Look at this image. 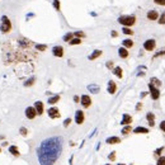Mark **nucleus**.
Listing matches in <instances>:
<instances>
[{
	"label": "nucleus",
	"instance_id": "f257e3e1",
	"mask_svg": "<svg viewBox=\"0 0 165 165\" xmlns=\"http://www.w3.org/2000/svg\"><path fill=\"white\" fill-rule=\"evenodd\" d=\"M62 151V137L55 136L46 138L41 142L37 149L39 165H53Z\"/></svg>",
	"mask_w": 165,
	"mask_h": 165
},
{
	"label": "nucleus",
	"instance_id": "f03ea898",
	"mask_svg": "<svg viewBox=\"0 0 165 165\" xmlns=\"http://www.w3.org/2000/svg\"><path fill=\"white\" fill-rule=\"evenodd\" d=\"M118 22L125 27H131L136 22V17L135 15H122L118 18Z\"/></svg>",
	"mask_w": 165,
	"mask_h": 165
},
{
	"label": "nucleus",
	"instance_id": "7ed1b4c3",
	"mask_svg": "<svg viewBox=\"0 0 165 165\" xmlns=\"http://www.w3.org/2000/svg\"><path fill=\"white\" fill-rule=\"evenodd\" d=\"M12 29V23H10V20L7 15H3L2 17V24H0V31H2L3 33H8L10 32Z\"/></svg>",
	"mask_w": 165,
	"mask_h": 165
},
{
	"label": "nucleus",
	"instance_id": "20e7f679",
	"mask_svg": "<svg viewBox=\"0 0 165 165\" xmlns=\"http://www.w3.org/2000/svg\"><path fill=\"white\" fill-rule=\"evenodd\" d=\"M155 46H156L155 39H147V41H145V43H143V48L146 51H154Z\"/></svg>",
	"mask_w": 165,
	"mask_h": 165
},
{
	"label": "nucleus",
	"instance_id": "39448f33",
	"mask_svg": "<svg viewBox=\"0 0 165 165\" xmlns=\"http://www.w3.org/2000/svg\"><path fill=\"white\" fill-rule=\"evenodd\" d=\"M149 88H150V94H151V98L152 99H159V97H160V92H159V89L156 88V87H154L151 82L149 84Z\"/></svg>",
	"mask_w": 165,
	"mask_h": 165
},
{
	"label": "nucleus",
	"instance_id": "423d86ee",
	"mask_svg": "<svg viewBox=\"0 0 165 165\" xmlns=\"http://www.w3.org/2000/svg\"><path fill=\"white\" fill-rule=\"evenodd\" d=\"M80 102H81V104H82V107H84V108H88V107H90V104H92V99H90V97L87 95V94L81 95Z\"/></svg>",
	"mask_w": 165,
	"mask_h": 165
},
{
	"label": "nucleus",
	"instance_id": "0eeeda50",
	"mask_svg": "<svg viewBox=\"0 0 165 165\" xmlns=\"http://www.w3.org/2000/svg\"><path fill=\"white\" fill-rule=\"evenodd\" d=\"M47 113H48V117H50V118H60V116H61V114H60V111H58L56 107L50 108Z\"/></svg>",
	"mask_w": 165,
	"mask_h": 165
},
{
	"label": "nucleus",
	"instance_id": "6e6552de",
	"mask_svg": "<svg viewBox=\"0 0 165 165\" xmlns=\"http://www.w3.org/2000/svg\"><path fill=\"white\" fill-rule=\"evenodd\" d=\"M36 116H37V112H36L34 107H28V108L26 109V117H27V118L33 119Z\"/></svg>",
	"mask_w": 165,
	"mask_h": 165
},
{
	"label": "nucleus",
	"instance_id": "1a4fd4ad",
	"mask_svg": "<svg viewBox=\"0 0 165 165\" xmlns=\"http://www.w3.org/2000/svg\"><path fill=\"white\" fill-rule=\"evenodd\" d=\"M52 53H53V56H56V57H62V56H64V48L61 47V46H55V47L52 48Z\"/></svg>",
	"mask_w": 165,
	"mask_h": 165
},
{
	"label": "nucleus",
	"instance_id": "9d476101",
	"mask_svg": "<svg viewBox=\"0 0 165 165\" xmlns=\"http://www.w3.org/2000/svg\"><path fill=\"white\" fill-rule=\"evenodd\" d=\"M75 122L77 125H81L82 122H84V112L82 111H76L75 113Z\"/></svg>",
	"mask_w": 165,
	"mask_h": 165
},
{
	"label": "nucleus",
	"instance_id": "9b49d317",
	"mask_svg": "<svg viewBox=\"0 0 165 165\" xmlns=\"http://www.w3.org/2000/svg\"><path fill=\"white\" fill-rule=\"evenodd\" d=\"M34 109H36V112H37V114H42L43 113V103L42 102H36V104H34Z\"/></svg>",
	"mask_w": 165,
	"mask_h": 165
},
{
	"label": "nucleus",
	"instance_id": "f8f14e48",
	"mask_svg": "<svg viewBox=\"0 0 165 165\" xmlns=\"http://www.w3.org/2000/svg\"><path fill=\"white\" fill-rule=\"evenodd\" d=\"M131 122H132V117H131L130 114H123L122 121H121V125L127 126V125H131Z\"/></svg>",
	"mask_w": 165,
	"mask_h": 165
},
{
	"label": "nucleus",
	"instance_id": "ddd939ff",
	"mask_svg": "<svg viewBox=\"0 0 165 165\" xmlns=\"http://www.w3.org/2000/svg\"><path fill=\"white\" fill-rule=\"evenodd\" d=\"M19 45L22 46V47H26V48H28V47H31L33 43L31 42L29 39H26V38H19Z\"/></svg>",
	"mask_w": 165,
	"mask_h": 165
},
{
	"label": "nucleus",
	"instance_id": "4468645a",
	"mask_svg": "<svg viewBox=\"0 0 165 165\" xmlns=\"http://www.w3.org/2000/svg\"><path fill=\"white\" fill-rule=\"evenodd\" d=\"M116 92H117V85H116L114 81L111 80V81L108 82V93H109V94H114Z\"/></svg>",
	"mask_w": 165,
	"mask_h": 165
},
{
	"label": "nucleus",
	"instance_id": "2eb2a0df",
	"mask_svg": "<svg viewBox=\"0 0 165 165\" xmlns=\"http://www.w3.org/2000/svg\"><path fill=\"white\" fill-rule=\"evenodd\" d=\"M106 142L109 143V145H114V143H119L121 142V138L117 137V136H112V137H108Z\"/></svg>",
	"mask_w": 165,
	"mask_h": 165
},
{
	"label": "nucleus",
	"instance_id": "dca6fc26",
	"mask_svg": "<svg viewBox=\"0 0 165 165\" xmlns=\"http://www.w3.org/2000/svg\"><path fill=\"white\" fill-rule=\"evenodd\" d=\"M159 18V13L156 12V10H150L149 13H147V19H150V20H156Z\"/></svg>",
	"mask_w": 165,
	"mask_h": 165
},
{
	"label": "nucleus",
	"instance_id": "f3484780",
	"mask_svg": "<svg viewBox=\"0 0 165 165\" xmlns=\"http://www.w3.org/2000/svg\"><path fill=\"white\" fill-rule=\"evenodd\" d=\"M118 55H119V57H122V58L128 57V51H127V48H126V47H121V48L118 50Z\"/></svg>",
	"mask_w": 165,
	"mask_h": 165
},
{
	"label": "nucleus",
	"instance_id": "a211bd4d",
	"mask_svg": "<svg viewBox=\"0 0 165 165\" xmlns=\"http://www.w3.org/2000/svg\"><path fill=\"white\" fill-rule=\"evenodd\" d=\"M9 152H10V154H12L13 156H17V157H18V156L20 155V152H19V149H18L17 146H14V145L9 147Z\"/></svg>",
	"mask_w": 165,
	"mask_h": 165
},
{
	"label": "nucleus",
	"instance_id": "6ab92c4d",
	"mask_svg": "<svg viewBox=\"0 0 165 165\" xmlns=\"http://www.w3.org/2000/svg\"><path fill=\"white\" fill-rule=\"evenodd\" d=\"M88 90L92 92L93 94H97V93L99 92V87L95 85V84H90V85H88Z\"/></svg>",
	"mask_w": 165,
	"mask_h": 165
},
{
	"label": "nucleus",
	"instance_id": "aec40b11",
	"mask_svg": "<svg viewBox=\"0 0 165 165\" xmlns=\"http://www.w3.org/2000/svg\"><path fill=\"white\" fill-rule=\"evenodd\" d=\"M100 55H102V51H100V50H95V51H94V52H93V53L89 56V60H92V61H93V60L98 58Z\"/></svg>",
	"mask_w": 165,
	"mask_h": 165
},
{
	"label": "nucleus",
	"instance_id": "412c9836",
	"mask_svg": "<svg viewBox=\"0 0 165 165\" xmlns=\"http://www.w3.org/2000/svg\"><path fill=\"white\" fill-rule=\"evenodd\" d=\"M146 118H147V121H149V125L152 127L154 125H155V123H154V119H155V116L152 114V113H147L146 114Z\"/></svg>",
	"mask_w": 165,
	"mask_h": 165
},
{
	"label": "nucleus",
	"instance_id": "4be33fe9",
	"mask_svg": "<svg viewBox=\"0 0 165 165\" xmlns=\"http://www.w3.org/2000/svg\"><path fill=\"white\" fill-rule=\"evenodd\" d=\"M133 132L135 133H149V130L145 128V127H136L133 130Z\"/></svg>",
	"mask_w": 165,
	"mask_h": 165
},
{
	"label": "nucleus",
	"instance_id": "5701e85b",
	"mask_svg": "<svg viewBox=\"0 0 165 165\" xmlns=\"http://www.w3.org/2000/svg\"><path fill=\"white\" fill-rule=\"evenodd\" d=\"M113 74H114L117 77H119V79L123 76V74H122V69H121L119 66H117V67H114V69H113Z\"/></svg>",
	"mask_w": 165,
	"mask_h": 165
},
{
	"label": "nucleus",
	"instance_id": "b1692460",
	"mask_svg": "<svg viewBox=\"0 0 165 165\" xmlns=\"http://www.w3.org/2000/svg\"><path fill=\"white\" fill-rule=\"evenodd\" d=\"M133 46V42L131 39H125L123 41V47H126V48H131Z\"/></svg>",
	"mask_w": 165,
	"mask_h": 165
},
{
	"label": "nucleus",
	"instance_id": "393cba45",
	"mask_svg": "<svg viewBox=\"0 0 165 165\" xmlns=\"http://www.w3.org/2000/svg\"><path fill=\"white\" fill-rule=\"evenodd\" d=\"M58 100H60V95H55V97H51L48 99V103H50V104H56Z\"/></svg>",
	"mask_w": 165,
	"mask_h": 165
},
{
	"label": "nucleus",
	"instance_id": "a878e982",
	"mask_svg": "<svg viewBox=\"0 0 165 165\" xmlns=\"http://www.w3.org/2000/svg\"><path fill=\"white\" fill-rule=\"evenodd\" d=\"M151 84L154 85V87H156V88H159L160 85H161V81L157 79V77H152L151 79Z\"/></svg>",
	"mask_w": 165,
	"mask_h": 165
},
{
	"label": "nucleus",
	"instance_id": "bb28decb",
	"mask_svg": "<svg viewBox=\"0 0 165 165\" xmlns=\"http://www.w3.org/2000/svg\"><path fill=\"white\" fill-rule=\"evenodd\" d=\"M34 81H36V79H34V77H31V79H28V80L24 82V87H32V85L34 84Z\"/></svg>",
	"mask_w": 165,
	"mask_h": 165
},
{
	"label": "nucleus",
	"instance_id": "cd10ccee",
	"mask_svg": "<svg viewBox=\"0 0 165 165\" xmlns=\"http://www.w3.org/2000/svg\"><path fill=\"white\" fill-rule=\"evenodd\" d=\"M72 37H74L72 33H66V34L64 36V41H65V42H70V41L72 39Z\"/></svg>",
	"mask_w": 165,
	"mask_h": 165
},
{
	"label": "nucleus",
	"instance_id": "c85d7f7f",
	"mask_svg": "<svg viewBox=\"0 0 165 165\" xmlns=\"http://www.w3.org/2000/svg\"><path fill=\"white\" fill-rule=\"evenodd\" d=\"M36 50L42 52V51H46V50H47V46H46V45H36Z\"/></svg>",
	"mask_w": 165,
	"mask_h": 165
},
{
	"label": "nucleus",
	"instance_id": "c756f323",
	"mask_svg": "<svg viewBox=\"0 0 165 165\" xmlns=\"http://www.w3.org/2000/svg\"><path fill=\"white\" fill-rule=\"evenodd\" d=\"M69 43H70V45H80V43H81V39L76 37V38H72Z\"/></svg>",
	"mask_w": 165,
	"mask_h": 165
},
{
	"label": "nucleus",
	"instance_id": "7c9ffc66",
	"mask_svg": "<svg viewBox=\"0 0 165 165\" xmlns=\"http://www.w3.org/2000/svg\"><path fill=\"white\" fill-rule=\"evenodd\" d=\"M131 132V126L130 125H127L126 127H123V130H122V133L123 135H127V133H130Z\"/></svg>",
	"mask_w": 165,
	"mask_h": 165
},
{
	"label": "nucleus",
	"instance_id": "2f4dec72",
	"mask_svg": "<svg viewBox=\"0 0 165 165\" xmlns=\"http://www.w3.org/2000/svg\"><path fill=\"white\" fill-rule=\"evenodd\" d=\"M164 55H165V47H164L162 50H160L157 53H155V55H154V58H157V57H160V56H164Z\"/></svg>",
	"mask_w": 165,
	"mask_h": 165
},
{
	"label": "nucleus",
	"instance_id": "473e14b6",
	"mask_svg": "<svg viewBox=\"0 0 165 165\" xmlns=\"http://www.w3.org/2000/svg\"><path fill=\"white\" fill-rule=\"evenodd\" d=\"M122 31H123V33H125V34H133V31L131 28H128V27H125Z\"/></svg>",
	"mask_w": 165,
	"mask_h": 165
},
{
	"label": "nucleus",
	"instance_id": "72a5a7b5",
	"mask_svg": "<svg viewBox=\"0 0 165 165\" xmlns=\"http://www.w3.org/2000/svg\"><path fill=\"white\" fill-rule=\"evenodd\" d=\"M156 165H165V156H160L157 162H156Z\"/></svg>",
	"mask_w": 165,
	"mask_h": 165
},
{
	"label": "nucleus",
	"instance_id": "f704fd0d",
	"mask_svg": "<svg viewBox=\"0 0 165 165\" xmlns=\"http://www.w3.org/2000/svg\"><path fill=\"white\" fill-rule=\"evenodd\" d=\"M159 23H160V24H165V12L160 15V18H159Z\"/></svg>",
	"mask_w": 165,
	"mask_h": 165
},
{
	"label": "nucleus",
	"instance_id": "c9c22d12",
	"mask_svg": "<svg viewBox=\"0 0 165 165\" xmlns=\"http://www.w3.org/2000/svg\"><path fill=\"white\" fill-rule=\"evenodd\" d=\"M53 7L56 10H60V0H53Z\"/></svg>",
	"mask_w": 165,
	"mask_h": 165
},
{
	"label": "nucleus",
	"instance_id": "e433bc0d",
	"mask_svg": "<svg viewBox=\"0 0 165 165\" xmlns=\"http://www.w3.org/2000/svg\"><path fill=\"white\" fill-rule=\"evenodd\" d=\"M19 132H20V135L22 136H27V128H24V127H20V130H19Z\"/></svg>",
	"mask_w": 165,
	"mask_h": 165
},
{
	"label": "nucleus",
	"instance_id": "4c0bfd02",
	"mask_svg": "<svg viewBox=\"0 0 165 165\" xmlns=\"http://www.w3.org/2000/svg\"><path fill=\"white\" fill-rule=\"evenodd\" d=\"M74 36H75V37H77V38H81V37H84L85 34L82 33V32H75V33H74Z\"/></svg>",
	"mask_w": 165,
	"mask_h": 165
},
{
	"label": "nucleus",
	"instance_id": "58836bf2",
	"mask_svg": "<svg viewBox=\"0 0 165 165\" xmlns=\"http://www.w3.org/2000/svg\"><path fill=\"white\" fill-rule=\"evenodd\" d=\"M154 2L157 5H165V0H154Z\"/></svg>",
	"mask_w": 165,
	"mask_h": 165
},
{
	"label": "nucleus",
	"instance_id": "ea45409f",
	"mask_svg": "<svg viewBox=\"0 0 165 165\" xmlns=\"http://www.w3.org/2000/svg\"><path fill=\"white\" fill-rule=\"evenodd\" d=\"M70 123H71V118H66V119H65V122H64V126H65V127H67V126L70 125Z\"/></svg>",
	"mask_w": 165,
	"mask_h": 165
},
{
	"label": "nucleus",
	"instance_id": "a19ab883",
	"mask_svg": "<svg viewBox=\"0 0 165 165\" xmlns=\"http://www.w3.org/2000/svg\"><path fill=\"white\" fill-rule=\"evenodd\" d=\"M108 157H109V160L114 161V160H116V151H113V152H112V154H111V155H109Z\"/></svg>",
	"mask_w": 165,
	"mask_h": 165
},
{
	"label": "nucleus",
	"instance_id": "79ce46f5",
	"mask_svg": "<svg viewBox=\"0 0 165 165\" xmlns=\"http://www.w3.org/2000/svg\"><path fill=\"white\" fill-rule=\"evenodd\" d=\"M160 130H161L162 132H165V121H162V122L160 123Z\"/></svg>",
	"mask_w": 165,
	"mask_h": 165
},
{
	"label": "nucleus",
	"instance_id": "37998d69",
	"mask_svg": "<svg viewBox=\"0 0 165 165\" xmlns=\"http://www.w3.org/2000/svg\"><path fill=\"white\" fill-rule=\"evenodd\" d=\"M113 66H114L113 65V61H108V62H107V67L108 69H113Z\"/></svg>",
	"mask_w": 165,
	"mask_h": 165
},
{
	"label": "nucleus",
	"instance_id": "c03bdc74",
	"mask_svg": "<svg viewBox=\"0 0 165 165\" xmlns=\"http://www.w3.org/2000/svg\"><path fill=\"white\" fill-rule=\"evenodd\" d=\"M162 150H164V149H162V147H161V149H157V150H156V151H155V155H156V156H159V155H160V154H161V151H162Z\"/></svg>",
	"mask_w": 165,
	"mask_h": 165
},
{
	"label": "nucleus",
	"instance_id": "a18cd8bd",
	"mask_svg": "<svg viewBox=\"0 0 165 165\" xmlns=\"http://www.w3.org/2000/svg\"><path fill=\"white\" fill-rule=\"evenodd\" d=\"M74 102H75V103H79V102H80V98H79L77 95H75V97H74Z\"/></svg>",
	"mask_w": 165,
	"mask_h": 165
},
{
	"label": "nucleus",
	"instance_id": "49530a36",
	"mask_svg": "<svg viewBox=\"0 0 165 165\" xmlns=\"http://www.w3.org/2000/svg\"><path fill=\"white\" fill-rule=\"evenodd\" d=\"M141 108H142V104H141V103H138V104L136 106V111H140Z\"/></svg>",
	"mask_w": 165,
	"mask_h": 165
},
{
	"label": "nucleus",
	"instance_id": "de8ad7c7",
	"mask_svg": "<svg viewBox=\"0 0 165 165\" xmlns=\"http://www.w3.org/2000/svg\"><path fill=\"white\" fill-rule=\"evenodd\" d=\"M117 36H118V33L116 31H112V37H117Z\"/></svg>",
	"mask_w": 165,
	"mask_h": 165
},
{
	"label": "nucleus",
	"instance_id": "09e8293b",
	"mask_svg": "<svg viewBox=\"0 0 165 165\" xmlns=\"http://www.w3.org/2000/svg\"><path fill=\"white\" fill-rule=\"evenodd\" d=\"M118 165H125V164H118Z\"/></svg>",
	"mask_w": 165,
	"mask_h": 165
},
{
	"label": "nucleus",
	"instance_id": "8fccbe9b",
	"mask_svg": "<svg viewBox=\"0 0 165 165\" xmlns=\"http://www.w3.org/2000/svg\"><path fill=\"white\" fill-rule=\"evenodd\" d=\"M106 165H111V164H106Z\"/></svg>",
	"mask_w": 165,
	"mask_h": 165
},
{
	"label": "nucleus",
	"instance_id": "3c124183",
	"mask_svg": "<svg viewBox=\"0 0 165 165\" xmlns=\"http://www.w3.org/2000/svg\"><path fill=\"white\" fill-rule=\"evenodd\" d=\"M0 152H2V149H0Z\"/></svg>",
	"mask_w": 165,
	"mask_h": 165
}]
</instances>
